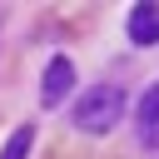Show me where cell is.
<instances>
[{"mask_svg":"<svg viewBox=\"0 0 159 159\" xmlns=\"http://www.w3.org/2000/svg\"><path fill=\"white\" fill-rule=\"evenodd\" d=\"M70 119H75V129H84V134H109L119 119H124V89L119 84H89L80 99H75V109H70Z\"/></svg>","mask_w":159,"mask_h":159,"instance_id":"obj_1","label":"cell"},{"mask_svg":"<svg viewBox=\"0 0 159 159\" xmlns=\"http://www.w3.org/2000/svg\"><path fill=\"white\" fill-rule=\"evenodd\" d=\"M70 89H75V65H70L65 55H55V60L45 65V84H40V104H45V109H60Z\"/></svg>","mask_w":159,"mask_h":159,"instance_id":"obj_2","label":"cell"},{"mask_svg":"<svg viewBox=\"0 0 159 159\" xmlns=\"http://www.w3.org/2000/svg\"><path fill=\"white\" fill-rule=\"evenodd\" d=\"M134 124H139V144H144L149 154H159V84L144 89V99H139V109H134Z\"/></svg>","mask_w":159,"mask_h":159,"instance_id":"obj_3","label":"cell"},{"mask_svg":"<svg viewBox=\"0 0 159 159\" xmlns=\"http://www.w3.org/2000/svg\"><path fill=\"white\" fill-rule=\"evenodd\" d=\"M129 40L134 45H159V5L154 0H144V5L129 10Z\"/></svg>","mask_w":159,"mask_h":159,"instance_id":"obj_4","label":"cell"},{"mask_svg":"<svg viewBox=\"0 0 159 159\" xmlns=\"http://www.w3.org/2000/svg\"><path fill=\"white\" fill-rule=\"evenodd\" d=\"M30 144H35V129H30V124H20V129H15L10 139H5L0 159H25V154H30Z\"/></svg>","mask_w":159,"mask_h":159,"instance_id":"obj_5","label":"cell"}]
</instances>
